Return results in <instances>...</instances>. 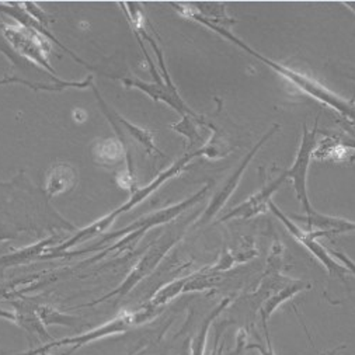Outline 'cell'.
<instances>
[{
    "instance_id": "cell-1",
    "label": "cell",
    "mask_w": 355,
    "mask_h": 355,
    "mask_svg": "<svg viewBox=\"0 0 355 355\" xmlns=\"http://www.w3.org/2000/svg\"><path fill=\"white\" fill-rule=\"evenodd\" d=\"M171 6H174V9L179 10L180 15H183L187 19H191L194 21L201 23L202 26L211 28L212 31H215L216 34H219L220 37L232 41L234 45H238L239 48H242L245 52L250 53L252 56H254L256 59H259L260 62L266 64L268 68H271L272 71H275L278 75H281L284 79H286L288 82H291L293 86H297L300 90H302L304 93L309 94L311 97L319 100L320 103H323L324 105L336 110L340 115H343L344 118L355 125V105L352 101H347L343 97H340L338 94L333 93L331 90H329L326 86H323L322 83H319L316 79L309 78L305 73H301L298 71H295L292 68L285 67L284 64L275 62L272 59L261 55L260 52H257L256 49H253L252 46H249L245 41H242L241 38H238L236 35H233L227 28H222L219 26H215L212 23H209L208 20H205L202 16H200L197 12H194V9L190 8H183L182 5H177V3H171Z\"/></svg>"
},
{
    "instance_id": "cell-2",
    "label": "cell",
    "mask_w": 355,
    "mask_h": 355,
    "mask_svg": "<svg viewBox=\"0 0 355 355\" xmlns=\"http://www.w3.org/2000/svg\"><path fill=\"white\" fill-rule=\"evenodd\" d=\"M201 156V152L200 149L194 150V152H190V153H186L184 156H182L179 160H175L170 167H167L166 170H163L162 173H159L155 179L146 184L145 187H137L134 191H131V197L128 198L127 202H124L121 207L115 208L114 211H111L110 214L101 216L100 219L94 220L93 223H90L89 226L86 227H82L79 229L72 238H69L68 241L62 242L61 245L58 246V252H68L71 250L72 248L78 246V245H82L85 243L86 241H90L93 238H96V236L98 234H103L104 232L108 230V227L115 222V219L120 216L121 214H125L131 209H134L137 205H139L141 202H144L149 196H152L162 184H164L166 182L174 179L175 175H179L190 163L191 160L197 159Z\"/></svg>"
},
{
    "instance_id": "cell-3",
    "label": "cell",
    "mask_w": 355,
    "mask_h": 355,
    "mask_svg": "<svg viewBox=\"0 0 355 355\" xmlns=\"http://www.w3.org/2000/svg\"><path fill=\"white\" fill-rule=\"evenodd\" d=\"M163 309L164 308L156 306V305L149 302L148 305H145L139 309L124 311L120 315H116L114 319H111L110 322H107L105 324H103L100 327H96L93 330H89L86 333L65 337V338H61V340H53V341L46 343L44 345H40L34 349L26 351L23 354H16V355H48L52 349L61 348V347H71V349L68 351V355H71L76 349H79L80 347L92 344V343H94L100 338H105L108 336L125 333V331L131 330L132 327L148 323V322L153 320Z\"/></svg>"
},
{
    "instance_id": "cell-4",
    "label": "cell",
    "mask_w": 355,
    "mask_h": 355,
    "mask_svg": "<svg viewBox=\"0 0 355 355\" xmlns=\"http://www.w3.org/2000/svg\"><path fill=\"white\" fill-rule=\"evenodd\" d=\"M186 233V225L183 227H177V229H167L160 238H157V241H155L148 250L145 252V254L141 257V260L135 264V267L131 270V272L127 275V278L124 279V282L115 288L114 291L108 292L107 295H104L103 298L86 304L83 306H94L97 304L105 302L111 298L115 297H125L128 295L138 284H141L145 278H148L156 268L157 266L162 263V260L164 259V256L170 252V249L182 239V236Z\"/></svg>"
},
{
    "instance_id": "cell-5",
    "label": "cell",
    "mask_w": 355,
    "mask_h": 355,
    "mask_svg": "<svg viewBox=\"0 0 355 355\" xmlns=\"http://www.w3.org/2000/svg\"><path fill=\"white\" fill-rule=\"evenodd\" d=\"M318 124H319V116L316 118L315 125L312 130H309L308 124L304 123L302 139H301V145H300L297 157H295L291 168H288L285 171L288 179L292 180L295 194H297V198H298L300 204L302 205L305 215H311L315 211V208L309 200V194H308V171H309L313 152L316 149Z\"/></svg>"
},
{
    "instance_id": "cell-6",
    "label": "cell",
    "mask_w": 355,
    "mask_h": 355,
    "mask_svg": "<svg viewBox=\"0 0 355 355\" xmlns=\"http://www.w3.org/2000/svg\"><path fill=\"white\" fill-rule=\"evenodd\" d=\"M209 191V186H204L200 191H197L194 196L186 198L184 201L179 202V204H174V205H170V207H166L163 209H159L156 212H152L149 215H145L139 219H137L134 223L123 227L121 230H118L115 233H110V234H105L104 238L92 249H87L85 252H92V250H96L98 249L100 246L108 243L110 241L115 239V238H124V236L127 234H131V233H139V234H145L149 229L155 227V226H160V225H164V223H168L171 222L173 219H175L177 216H180L183 212H186L187 209H190L193 205H196L197 202L202 201L204 197L207 196V193Z\"/></svg>"
},
{
    "instance_id": "cell-7",
    "label": "cell",
    "mask_w": 355,
    "mask_h": 355,
    "mask_svg": "<svg viewBox=\"0 0 355 355\" xmlns=\"http://www.w3.org/2000/svg\"><path fill=\"white\" fill-rule=\"evenodd\" d=\"M3 35L9 41V44L23 56H26L28 61L34 62L40 68L49 72L56 80V72L51 67L48 61V53L51 51L48 38L40 34L37 30L31 27H26L17 23V26H5Z\"/></svg>"
},
{
    "instance_id": "cell-8",
    "label": "cell",
    "mask_w": 355,
    "mask_h": 355,
    "mask_svg": "<svg viewBox=\"0 0 355 355\" xmlns=\"http://www.w3.org/2000/svg\"><path fill=\"white\" fill-rule=\"evenodd\" d=\"M279 128H281V127H279L278 124H274V125L268 130V132H266V134L263 135V138L252 148V150H250L249 153H246V156L243 157V160L241 162V164H239L238 167H236V170L232 173V175H229V179L225 182V184L222 186V189L212 197L209 205L205 208L204 214L201 215V218H200L198 222H197L198 226L211 222V220L218 215V212L225 207V204L227 202V200L233 196V193L236 191V189L239 187V184H241V182H242V179H243V174H245V171L248 170V167H249V164L252 163V160L254 159V156L260 152V149L266 145V142L270 141V138H271L277 131H279Z\"/></svg>"
},
{
    "instance_id": "cell-9",
    "label": "cell",
    "mask_w": 355,
    "mask_h": 355,
    "mask_svg": "<svg viewBox=\"0 0 355 355\" xmlns=\"http://www.w3.org/2000/svg\"><path fill=\"white\" fill-rule=\"evenodd\" d=\"M268 208L284 223V226L288 229V232L293 236V238L297 239L304 248H306L326 267V270H327V272L331 278L337 277L341 281H345V277H347L348 271L338 261H336V259L330 254V252L323 245L319 243L318 238H315L312 232L305 230L301 226L295 225L292 222V219H289L272 201L270 202Z\"/></svg>"
},
{
    "instance_id": "cell-10",
    "label": "cell",
    "mask_w": 355,
    "mask_h": 355,
    "mask_svg": "<svg viewBox=\"0 0 355 355\" xmlns=\"http://www.w3.org/2000/svg\"><path fill=\"white\" fill-rule=\"evenodd\" d=\"M114 130L116 132L115 138H104L93 142L92 145L93 160L98 166H104V167H112L127 162V171L135 175L134 159H132L131 149L127 145L128 142H127L125 134L123 132V128L120 125H115Z\"/></svg>"
},
{
    "instance_id": "cell-11",
    "label": "cell",
    "mask_w": 355,
    "mask_h": 355,
    "mask_svg": "<svg viewBox=\"0 0 355 355\" xmlns=\"http://www.w3.org/2000/svg\"><path fill=\"white\" fill-rule=\"evenodd\" d=\"M286 180H288V175L284 171L278 177V179H275L274 182H271L267 186H263L256 194L250 196L245 202H242L241 205L230 209L227 214H225L222 218H219V220H216V223H223V222L234 220V219H250V218H254L257 215L266 214L267 211H270L268 205L272 201V196L281 189V186Z\"/></svg>"
},
{
    "instance_id": "cell-12",
    "label": "cell",
    "mask_w": 355,
    "mask_h": 355,
    "mask_svg": "<svg viewBox=\"0 0 355 355\" xmlns=\"http://www.w3.org/2000/svg\"><path fill=\"white\" fill-rule=\"evenodd\" d=\"M121 80V83L127 87H134L141 90L142 93H145L146 96H149L152 100L155 101H162L164 104H167L168 107H171L174 111L179 112L182 116L183 115H191L196 114L182 98V96L179 94L177 90H173L170 87L166 86V83H146L144 80H139L137 78H118Z\"/></svg>"
},
{
    "instance_id": "cell-13",
    "label": "cell",
    "mask_w": 355,
    "mask_h": 355,
    "mask_svg": "<svg viewBox=\"0 0 355 355\" xmlns=\"http://www.w3.org/2000/svg\"><path fill=\"white\" fill-rule=\"evenodd\" d=\"M78 180L79 173L71 163H53L45 173L44 191L49 198L62 196L73 190L78 184Z\"/></svg>"
},
{
    "instance_id": "cell-14",
    "label": "cell",
    "mask_w": 355,
    "mask_h": 355,
    "mask_svg": "<svg viewBox=\"0 0 355 355\" xmlns=\"http://www.w3.org/2000/svg\"><path fill=\"white\" fill-rule=\"evenodd\" d=\"M292 219L304 220L308 225L306 230L312 232L315 238L318 239L323 238V236H336V234L355 232L354 220L331 216V215H323V214H319L318 211H313L311 215H305L304 218L293 215Z\"/></svg>"
},
{
    "instance_id": "cell-15",
    "label": "cell",
    "mask_w": 355,
    "mask_h": 355,
    "mask_svg": "<svg viewBox=\"0 0 355 355\" xmlns=\"http://www.w3.org/2000/svg\"><path fill=\"white\" fill-rule=\"evenodd\" d=\"M311 284L301 281V279H289L286 284H284L281 288L274 291L267 300H264L260 305V316H261V323L264 327V333H268L267 322L271 318V315L277 311L279 305L286 302L288 300L293 298L295 295H298L300 292L309 289Z\"/></svg>"
},
{
    "instance_id": "cell-16",
    "label": "cell",
    "mask_w": 355,
    "mask_h": 355,
    "mask_svg": "<svg viewBox=\"0 0 355 355\" xmlns=\"http://www.w3.org/2000/svg\"><path fill=\"white\" fill-rule=\"evenodd\" d=\"M59 242L58 236H49V238L40 241L31 246H27L24 249L16 250L13 253H9L3 257H0V266L3 267H17L31 263L35 259H41L44 253L49 252L52 246H55Z\"/></svg>"
},
{
    "instance_id": "cell-17",
    "label": "cell",
    "mask_w": 355,
    "mask_h": 355,
    "mask_svg": "<svg viewBox=\"0 0 355 355\" xmlns=\"http://www.w3.org/2000/svg\"><path fill=\"white\" fill-rule=\"evenodd\" d=\"M259 256V250L254 248L253 242L248 243V239H245L243 243H241L236 249H229L225 248L222 250L220 259L216 264H214L212 267H207L208 271L219 274L223 271L230 270L234 264H241V263H246L254 257Z\"/></svg>"
},
{
    "instance_id": "cell-18",
    "label": "cell",
    "mask_w": 355,
    "mask_h": 355,
    "mask_svg": "<svg viewBox=\"0 0 355 355\" xmlns=\"http://www.w3.org/2000/svg\"><path fill=\"white\" fill-rule=\"evenodd\" d=\"M111 114H112V116L115 118V121L124 128L125 134H128V137H130L131 139L137 141L149 155H160V156H164V155L162 153V150L156 146V144H155V135H153L150 131H148V130H145V128H142V127H138V125L130 123V121L127 120V118H124L120 112H116L112 107H111Z\"/></svg>"
},
{
    "instance_id": "cell-19",
    "label": "cell",
    "mask_w": 355,
    "mask_h": 355,
    "mask_svg": "<svg viewBox=\"0 0 355 355\" xmlns=\"http://www.w3.org/2000/svg\"><path fill=\"white\" fill-rule=\"evenodd\" d=\"M232 300L230 298H225L222 302L218 304V306L215 309H212V312L204 319L197 336L194 337L193 343H191V355H204L205 352V347H207V340H208V331L211 329V324L214 323V320L230 305Z\"/></svg>"
},
{
    "instance_id": "cell-20",
    "label": "cell",
    "mask_w": 355,
    "mask_h": 355,
    "mask_svg": "<svg viewBox=\"0 0 355 355\" xmlns=\"http://www.w3.org/2000/svg\"><path fill=\"white\" fill-rule=\"evenodd\" d=\"M204 124V118L197 115V114H189V115H183L180 123L171 124L170 128L175 132H179L182 135H184L189 139V145L194 146L196 144H198L202 139V135L200 132V125Z\"/></svg>"
},
{
    "instance_id": "cell-21",
    "label": "cell",
    "mask_w": 355,
    "mask_h": 355,
    "mask_svg": "<svg viewBox=\"0 0 355 355\" xmlns=\"http://www.w3.org/2000/svg\"><path fill=\"white\" fill-rule=\"evenodd\" d=\"M190 277H191V275H187V277H184V278L174 279V281L166 284L164 286H162V288L153 295V298H152L149 302L153 304V305H156V306L164 308L168 302H171L174 298H177L180 293L184 292V288H186L187 282L190 281Z\"/></svg>"
},
{
    "instance_id": "cell-22",
    "label": "cell",
    "mask_w": 355,
    "mask_h": 355,
    "mask_svg": "<svg viewBox=\"0 0 355 355\" xmlns=\"http://www.w3.org/2000/svg\"><path fill=\"white\" fill-rule=\"evenodd\" d=\"M193 6H197V13L202 16L209 23L219 26L222 28H226V26H232L236 23V20L230 19L226 15L225 5L220 3H193Z\"/></svg>"
},
{
    "instance_id": "cell-23",
    "label": "cell",
    "mask_w": 355,
    "mask_h": 355,
    "mask_svg": "<svg viewBox=\"0 0 355 355\" xmlns=\"http://www.w3.org/2000/svg\"><path fill=\"white\" fill-rule=\"evenodd\" d=\"M37 315L40 316L41 322L48 326V324H61V326H75L79 319L75 316H69L65 313H61L58 309H53L46 305H35Z\"/></svg>"
},
{
    "instance_id": "cell-24",
    "label": "cell",
    "mask_w": 355,
    "mask_h": 355,
    "mask_svg": "<svg viewBox=\"0 0 355 355\" xmlns=\"http://www.w3.org/2000/svg\"><path fill=\"white\" fill-rule=\"evenodd\" d=\"M329 252H330V254H331L334 259H337V261H338L348 272H351V274L355 277V261H354L352 259H349L345 253L338 252V250H329Z\"/></svg>"
},
{
    "instance_id": "cell-25",
    "label": "cell",
    "mask_w": 355,
    "mask_h": 355,
    "mask_svg": "<svg viewBox=\"0 0 355 355\" xmlns=\"http://www.w3.org/2000/svg\"><path fill=\"white\" fill-rule=\"evenodd\" d=\"M19 236V230L12 225L0 222V243L6 241H13Z\"/></svg>"
},
{
    "instance_id": "cell-26",
    "label": "cell",
    "mask_w": 355,
    "mask_h": 355,
    "mask_svg": "<svg viewBox=\"0 0 355 355\" xmlns=\"http://www.w3.org/2000/svg\"><path fill=\"white\" fill-rule=\"evenodd\" d=\"M266 336H267V347H263V345H260V344H250L248 348H250V349H257L259 352H260V355H275V352H274V349H272V347H271V343H270V337H268V333H266Z\"/></svg>"
},
{
    "instance_id": "cell-27",
    "label": "cell",
    "mask_w": 355,
    "mask_h": 355,
    "mask_svg": "<svg viewBox=\"0 0 355 355\" xmlns=\"http://www.w3.org/2000/svg\"><path fill=\"white\" fill-rule=\"evenodd\" d=\"M222 354H223V343H220V333H218L215 338V347L211 355H222Z\"/></svg>"
},
{
    "instance_id": "cell-28",
    "label": "cell",
    "mask_w": 355,
    "mask_h": 355,
    "mask_svg": "<svg viewBox=\"0 0 355 355\" xmlns=\"http://www.w3.org/2000/svg\"><path fill=\"white\" fill-rule=\"evenodd\" d=\"M343 73H344V76H347L348 79H351V80L355 82V68L347 67V68L343 69ZM352 103H354V105H355V101H354V100H352Z\"/></svg>"
},
{
    "instance_id": "cell-29",
    "label": "cell",
    "mask_w": 355,
    "mask_h": 355,
    "mask_svg": "<svg viewBox=\"0 0 355 355\" xmlns=\"http://www.w3.org/2000/svg\"><path fill=\"white\" fill-rule=\"evenodd\" d=\"M344 348H345V345H340V347H337V348H334V349H331V351H329L326 354H322V355H337V352L344 349Z\"/></svg>"
},
{
    "instance_id": "cell-30",
    "label": "cell",
    "mask_w": 355,
    "mask_h": 355,
    "mask_svg": "<svg viewBox=\"0 0 355 355\" xmlns=\"http://www.w3.org/2000/svg\"><path fill=\"white\" fill-rule=\"evenodd\" d=\"M345 6H348L352 12H355V2H347V3H345Z\"/></svg>"
}]
</instances>
